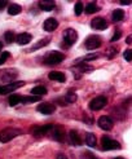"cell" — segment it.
<instances>
[{
  "label": "cell",
  "instance_id": "cell-1",
  "mask_svg": "<svg viewBox=\"0 0 132 159\" xmlns=\"http://www.w3.org/2000/svg\"><path fill=\"white\" fill-rule=\"evenodd\" d=\"M65 60V54L61 53L58 51H52L44 57V62L45 65H49V66H54V65H58L62 61Z\"/></svg>",
  "mask_w": 132,
  "mask_h": 159
},
{
  "label": "cell",
  "instance_id": "cell-2",
  "mask_svg": "<svg viewBox=\"0 0 132 159\" xmlns=\"http://www.w3.org/2000/svg\"><path fill=\"white\" fill-rule=\"evenodd\" d=\"M20 134H22V131L18 129V128H5V129H3L2 132H0V141L8 142V141L13 140L14 137L20 136Z\"/></svg>",
  "mask_w": 132,
  "mask_h": 159
},
{
  "label": "cell",
  "instance_id": "cell-3",
  "mask_svg": "<svg viewBox=\"0 0 132 159\" xmlns=\"http://www.w3.org/2000/svg\"><path fill=\"white\" fill-rule=\"evenodd\" d=\"M101 38L97 36V35H91L89 38L85 39V42H84V45H85V48H87L88 51H93V49H97L101 47Z\"/></svg>",
  "mask_w": 132,
  "mask_h": 159
},
{
  "label": "cell",
  "instance_id": "cell-4",
  "mask_svg": "<svg viewBox=\"0 0 132 159\" xmlns=\"http://www.w3.org/2000/svg\"><path fill=\"white\" fill-rule=\"evenodd\" d=\"M78 40V34L74 29H67L64 33V44L66 47H71Z\"/></svg>",
  "mask_w": 132,
  "mask_h": 159
},
{
  "label": "cell",
  "instance_id": "cell-5",
  "mask_svg": "<svg viewBox=\"0 0 132 159\" xmlns=\"http://www.w3.org/2000/svg\"><path fill=\"white\" fill-rule=\"evenodd\" d=\"M106 104H107V98L104 96H98V97H95L93 100H91L89 109L93 111H97V110H101L102 107H105Z\"/></svg>",
  "mask_w": 132,
  "mask_h": 159
},
{
  "label": "cell",
  "instance_id": "cell-6",
  "mask_svg": "<svg viewBox=\"0 0 132 159\" xmlns=\"http://www.w3.org/2000/svg\"><path fill=\"white\" fill-rule=\"evenodd\" d=\"M101 145H102L104 150H119L122 148L118 141L112 140L109 137H102V140H101Z\"/></svg>",
  "mask_w": 132,
  "mask_h": 159
},
{
  "label": "cell",
  "instance_id": "cell-7",
  "mask_svg": "<svg viewBox=\"0 0 132 159\" xmlns=\"http://www.w3.org/2000/svg\"><path fill=\"white\" fill-rule=\"evenodd\" d=\"M25 84V82H12L9 84H5V85H0V94H8L16 89H18L20 87H22Z\"/></svg>",
  "mask_w": 132,
  "mask_h": 159
},
{
  "label": "cell",
  "instance_id": "cell-8",
  "mask_svg": "<svg viewBox=\"0 0 132 159\" xmlns=\"http://www.w3.org/2000/svg\"><path fill=\"white\" fill-rule=\"evenodd\" d=\"M36 110L39 113H42L44 115H51L54 113V110H56V106L53 104H49V102H43V104H39Z\"/></svg>",
  "mask_w": 132,
  "mask_h": 159
},
{
  "label": "cell",
  "instance_id": "cell-9",
  "mask_svg": "<svg viewBox=\"0 0 132 159\" xmlns=\"http://www.w3.org/2000/svg\"><path fill=\"white\" fill-rule=\"evenodd\" d=\"M98 127L101 129H104V131H110L113 128V120H112V118H109L106 115L104 116H100L98 118Z\"/></svg>",
  "mask_w": 132,
  "mask_h": 159
},
{
  "label": "cell",
  "instance_id": "cell-10",
  "mask_svg": "<svg viewBox=\"0 0 132 159\" xmlns=\"http://www.w3.org/2000/svg\"><path fill=\"white\" fill-rule=\"evenodd\" d=\"M91 26L96 30H105V29H107V22L101 17H96V18L92 20Z\"/></svg>",
  "mask_w": 132,
  "mask_h": 159
},
{
  "label": "cell",
  "instance_id": "cell-11",
  "mask_svg": "<svg viewBox=\"0 0 132 159\" xmlns=\"http://www.w3.org/2000/svg\"><path fill=\"white\" fill-rule=\"evenodd\" d=\"M52 128H53L52 124L43 125V127H35V128L33 129V134H34L35 137H40V136H43V134H47Z\"/></svg>",
  "mask_w": 132,
  "mask_h": 159
},
{
  "label": "cell",
  "instance_id": "cell-12",
  "mask_svg": "<svg viewBox=\"0 0 132 159\" xmlns=\"http://www.w3.org/2000/svg\"><path fill=\"white\" fill-rule=\"evenodd\" d=\"M44 30L48 31V33H52V31H54L57 27H58V22L56 18H48L44 21V25H43Z\"/></svg>",
  "mask_w": 132,
  "mask_h": 159
},
{
  "label": "cell",
  "instance_id": "cell-13",
  "mask_svg": "<svg viewBox=\"0 0 132 159\" xmlns=\"http://www.w3.org/2000/svg\"><path fill=\"white\" fill-rule=\"evenodd\" d=\"M31 39H33V36H31V34L29 33H22L20 34L17 38H16V42H17L20 45H26L31 42Z\"/></svg>",
  "mask_w": 132,
  "mask_h": 159
},
{
  "label": "cell",
  "instance_id": "cell-14",
  "mask_svg": "<svg viewBox=\"0 0 132 159\" xmlns=\"http://www.w3.org/2000/svg\"><path fill=\"white\" fill-rule=\"evenodd\" d=\"M48 78L51 80H56V82H60V83H64L66 80V75L61 71H52V73L48 74Z\"/></svg>",
  "mask_w": 132,
  "mask_h": 159
},
{
  "label": "cell",
  "instance_id": "cell-15",
  "mask_svg": "<svg viewBox=\"0 0 132 159\" xmlns=\"http://www.w3.org/2000/svg\"><path fill=\"white\" fill-rule=\"evenodd\" d=\"M39 7L42 8V11L49 12L56 7V3H54L53 0H40V2H39Z\"/></svg>",
  "mask_w": 132,
  "mask_h": 159
},
{
  "label": "cell",
  "instance_id": "cell-16",
  "mask_svg": "<svg viewBox=\"0 0 132 159\" xmlns=\"http://www.w3.org/2000/svg\"><path fill=\"white\" fill-rule=\"evenodd\" d=\"M69 137H70V141L74 146H80L82 145V137L79 136V133L76 131H70L69 133Z\"/></svg>",
  "mask_w": 132,
  "mask_h": 159
},
{
  "label": "cell",
  "instance_id": "cell-17",
  "mask_svg": "<svg viewBox=\"0 0 132 159\" xmlns=\"http://www.w3.org/2000/svg\"><path fill=\"white\" fill-rule=\"evenodd\" d=\"M98 57H100V54H97V53H89V54L83 56V57H80V58H78L75 62H76V65H78V63H82V62L93 61V60H96V58H98Z\"/></svg>",
  "mask_w": 132,
  "mask_h": 159
},
{
  "label": "cell",
  "instance_id": "cell-18",
  "mask_svg": "<svg viewBox=\"0 0 132 159\" xmlns=\"http://www.w3.org/2000/svg\"><path fill=\"white\" fill-rule=\"evenodd\" d=\"M45 93H47V88L45 87H42V85H38V87H35V88L31 89V94H33V96L40 97V96H44Z\"/></svg>",
  "mask_w": 132,
  "mask_h": 159
},
{
  "label": "cell",
  "instance_id": "cell-19",
  "mask_svg": "<svg viewBox=\"0 0 132 159\" xmlns=\"http://www.w3.org/2000/svg\"><path fill=\"white\" fill-rule=\"evenodd\" d=\"M21 11H22V8L18 4H11V5H8V13H9L11 16H17V14L21 13Z\"/></svg>",
  "mask_w": 132,
  "mask_h": 159
},
{
  "label": "cell",
  "instance_id": "cell-20",
  "mask_svg": "<svg viewBox=\"0 0 132 159\" xmlns=\"http://www.w3.org/2000/svg\"><path fill=\"white\" fill-rule=\"evenodd\" d=\"M85 144L89 148H95L96 146V136L93 133H87L85 134Z\"/></svg>",
  "mask_w": 132,
  "mask_h": 159
},
{
  "label": "cell",
  "instance_id": "cell-21",
  "mask_svg": "<svg viewBox=\"0 0 132 159\" xmlns=\"http://www.w3.org/2000/svg\"><path fill=\"white\" fill-rule=\"evenodd\" d=\"M52 137L57 141H62L64 140V134H62V129L61 128H52Z\"/></svg>",
  "mask_w": 132,
  "mask_h": 159
},
{
  "label": "cell",
  "instance_id": "cell-22",
  "mask_svg": "<svg viewBox=\"0 0 132 159\" xmlns=\"http://www.w3.org/2000/svg\"><path fill=\"white\" fill-rule=\"evenodd\" d=\"M124 18V12L122 9H115L113 12V21L114 22H119Z\"/></svg>",
  "mask_w": 132,
  "mask_h": 159
},
{
  "label": "cell",
  "instance_id": "cell-23",
  "mask_svg": "<svg viewBox=\"0 0 132 159\" xmlns=\"http://www.w3.org/2000/svg\"><path fill=\"white\" fill-rule=\"evenodd\" d=\"M21 96H18V94H11L9 100H8V102H9L11 106H16L17 104H21Z\"/></svg>",
  "mask_w": 132,
  "mask_h": 159
},
{
  "label": "cell",
  "instance_id": "cell-24",
  "mask_svg": "<svg viewBox=\"0 0 132 159\" xmlns=\"http://www.w3.org/2000/svg\"><path fill=\"white\" fill-rule=\"evenodd\" d=\"M64 101H65V104L69 105V104H74V102L76 101V94L75 93H71V92H69L66 96L64 97Z\"/></svg>",
  "mask_w": 132,
  "mask_h": 159
},
{
  "label": "cell",
  "instance_id": "cell-25",
  "mask_svg": "<svg viewBox=\"0 0 132 159\" xmlns=\"http://www.w3.org/2000/svg\"><path fill=\"white\" fill-rule=\"evenodd\" d=\"M38 101H40V97L38 96H27L21 98V102H23V104H31V102H38Z\"/></svg>",
  "mask_w": 132,
  "mask_h": 159
},
{
  "label": "cell",
  "instance_id": "cell-26",
  "mask_svg": "<svg viewBox=\"0 0 132 159\" xmlns=\"http://www.w3.org/2000/svg\"><path fill=\"white\" fill-rule=\"evenodd\" d=\"M97 11H98V7L95 3H89V4H87V7H85V13L87 14H92Z\"/></svg>",
  "mask_w": 132,
  "mask_h": 159
},
{
  "label": "cell",
  "instance_id": "cell-27",
  "mask_svg": "<svg viewBox=\"0 0 132 159\" xmlns=\"http://www.w3.org/2000/svg\"><path fill=\"white\" fill-rule=\"evenodd\" d=\"M4 39H5V42L8 44H11V43H13L16 40V35H14L13 31H7V33L4 34Z\"/></svg>",
  "mask_w": 132,
  "mask_h": 159
},
{
  "label": "cell",
  "instance_id": "cell-28",
  "mask_svg": "<svg viewBox=\"0 0 132 159\" xmlns=\"http://www.w3.org/2000/svg\"><path fill=\"white\" fill-rule=\"evenodd\" d=\"M116 53H118V48H116V47H110V48H107V51H106L107 58H110V60L115 57Z\"/></svg>",
  "mask_w": 132,
  "mask_h": 159
},
{
  "label": "cell",
  "instance_id": "cell-29",
  "mask_svg": "<svg viewBox=\"0 0 132 159\" xmlns=\"http://www.w3.org/2000/svg\"><path fill=\"white\" fill-rule=\"evenodd\" d=\"M48 44H49V39H48V38H45V39H42V40H39V43H38L36 45H34L33 51H35V49H39V48H40V47L48 45Z\"/></svg>",
  "mask_w": 132,
  "mask_h": 159
},
{
  "label": "cell",
  "instance_id": "cell-30",
  "mask_svg": "<svg viewBox=\"0 0 132 159\" xmlns=\"http://www.w3.org/2000/svg\"><path fill=\"white\" fill-rule=\"evenodd\" d=\"M74 11H75V14H76V16H80V14L83 13V4H82L80 2H78V3L75 4Z\"/></svg>",
  "mask_w": 132,
  "mask_h": 159
},
{
  "label": "cell",
  "instance_id": "cell-31",
  "mask_svg": "<svg viewBox=\"0 0 132 159\" xmlns=\"http://www.w3.org/2000/svg\"><path fill=\"white\" fill-rule=\"evenodd\" d=\"M9 52H2V54H0V65H3V63L9 58Z\"/></svg>",
  "mask_w": 132,
  "mask_h": 159
},
{
  "label": "cell",
  "instance_id": "cell-32",
  "mask_svg": "<svg viewBox=\"0 0 132 159\" xmlns=\"http://www.w3.org/2000/svg\"><path fill=\"white\" fill-rule=\"evenodd\" d=\"M124 58H126L127 62H131V61H132V52H131L130 49L124 51Z\"/></svg>",
  "mask_w": 132,
  "mask_h": 159
},
{
  "label": "cell",
  "instance_id": "cell-33",
  "mask_svg": "<svg viewBox=\"0 0 132 159\" xmlns=\"http://www.w3.org/2000/svg\"><path fill=\"white\" fill-rule=\"evenodd\" d=\"M121 36H122V33H121V31L118 30V31H116V33H115V35H114V36L110 39V42H113V43H114V42H116V40H118V39H119Z\"/></svg>",
  "mask_w": 132,
  "mask_h": 159
},
{
  "label": "cell",
  "instance_id": "cell-34",
  "mask_svg": "<svg viewBox=\"0 0 132 159\" xmlns=\"http://www.w3.org/2000/svg\"><path fill=\"white\" fill-rule=\"evenodd\" d=\"M7 4H8V3L5 2V0H0V11H2L4 7H7Z\"/></svg>",
  "mask_w": 132,
  "mask_h": 159
},
{
  "label": "cell",
  "instance_id": "cell-35",
  "mask_svg": "<svg viewBox=\"0 0 132 159\" xmlns=\"http://www.w3.org/2000/svg\"><path fill=\"white\" fill-rule=\"evenodd\" d=\"M57 159H67V158H66L64 154H58V155H57Z\"/></svg>",
  "mask_w": 132,
  "mask_h": 159
},
{
  "label": "cell",
  "instance_id": "cell-36",
  "mask_svg": "<svg viewBox=\"0 0 132 159\" xmlns=\"http://www.w3.org/2000/svg\"><path fill=\"white\" fill-rule=\"evenodd\" d=\"M126 43H127L128 45L131 44V35H130V36H127V39H126Z\"/></svg>",
  "mask_w": 132,
  "mask_h": 159
},
{
  "label": "cell",
  "instance_id": "cell-37",
  "mask_svg": "<svg viewBox=\"0 0 132 159\" xmlns=\"http://www.w3.org/2000/svg\"><path fill=\"white\" fill-rule=\"evenodd\" d=\"M87 155H88V157H89V158H91V159H96V158H95V157H93V155H92V154H89V153H88V154H87Z\"/></svg>",
  "mask_w": 132,
  "mask_h": 159
},
{
  "label": "cell",
  "instance_id": "cell-38",
  "mask_svg": "<svg viewBox=\"0 0 132 159\" xmlns=\"http://www.w3.org/2000/svg\"><path fill=\"white\" fill-rule=\"evenodd\" d=\"M2 49H3V43L0 42V52H2Z\"/></svg>",
  "mask_w": 132,
  "mask_h": 159
},
{
  "label": "cell",
  "instance_id": "cell-39",
  "mask_svg": "<svg viewBox=\"0 0 132 159\" xmlns=\"http://www.w3.org/2000/svg\"><path fill=\"white\" fill-rule=\"evenodd\" d=\"M115 159H124V158H122V157H118V158H115Z\"/></svg>",
  "mask_w": 132,
  "mask_h": 159
}]
</instances>
